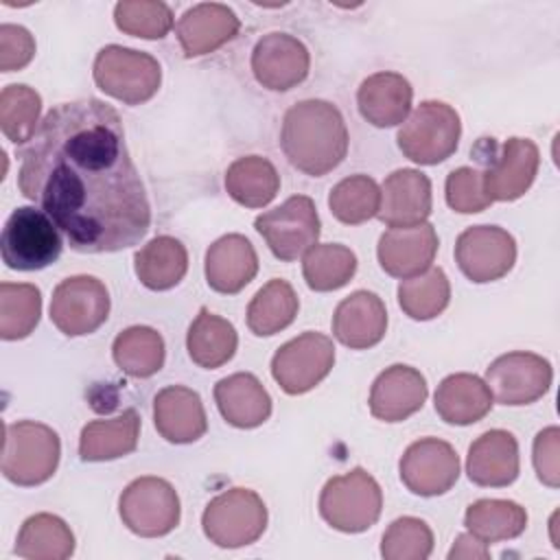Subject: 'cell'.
Listing matches in <instances>:
<instances>
[{"mask_svg": "<svg viewBox=\"0 0 560 560\" xmlns=\"http://www.w3.org/2000/svg\"><path fill=\"white\" fill-rule=\"evenodd\" d=\"M35 57L33 35L18 24L0 26V70L13 72L22 70Z\"/></svg>", "mask_w": 560, "mask_h": 560, "instance_id": "obj_45", "label": "cell"}, {"mask_svg": "<svg viewBox=\"0 0 560 560\" xmlns=\"http://www.w3.org/2000/svg\"><path fill=\"white\" fill-rule=\"evenodd\" d=\"M438 254V232L431 223L411 228H389L381 234L376 256L385 273L394 278H413L427 271Z\"/></svg>", "mask_w": 560, "mask_h": 560, "instance_id": "obj_18", "label": "cell"}, {"mask_svg": "<svg viewBox=\"0 0 560 560\" xmlns=\"http://www.w3.org/2000/svg\"><path fill=\"white\" fill-rule=\"evenodd\" d=\"M553 381L547 359L534 352H508L486 368V385L501 405L518 407L542 398Z\"/></svg>", "mask_w": 560, "mask_h": 560, "instance_id": "obj_13", "label": "cell"}, {"mask_svg": "<svg viewBox=\"0 0 560 560\" xmlns=\"http://www.w3.org/2000/svg\"><path fill=\"white\" fill-rule=\"evenodd\" d=\"M153 422L171 444H190L208 431V418L199 394L184 385H168L153 398Z\"/></svg>", "mask_w": 560, "mask_h": 560, "instance_id": "obj_22", "label": "cell"}, {"mask_svg": "<svg viewBox=\"0 0 560 560\" xmlns=\"http://www.w3.org/2000/svg\"><path fill=\"white\" fill-rule=\"evenodd\" d=\"M280 147L298 171L322 177L337 168L348 153V127L337 105L306 98L291 105L282 118Z\"/></svg>", "mask_w": 560, "mask_h": 560, "instance_id": "obj_2", "label": "cell"}, {"mask_svg": "<svg viewBox=\"0 0 560 560\" xmlns=\"http://www.w3.org/2000/svg\"><path fill=\"white\" fill-rule=\"evenodd\" d=\"M203 271L212 291L225 295L238 293L258 271L256 249L243 234H225L208 247Z\"/></svg>", "mask_w": 560, "mask_h": 560, "instance_id": "obj_25", "label": "cell"}, {"mask_svg": "<svg viewBox=\"0 0 560 560\" xmlns=\"http://www.w3.org/2000/svg\"><path fill=\"white\" fill-rule=\"evenodd\" d=\"M225 190L245 208H262L278 195L280 175L267 158L245 155L228 166Z\"/></svg>", "mask_w": 560, "mask_h": 560, "instance_id": "obj_32", "label": "cell"}, {"mask_svg": "<svg viewBox=\"0 0 560 560\" xmlns=\"http://www.w3.org/2000/svg\"><path fill=\"white\" fill-rule=\"evenodd\" d=\"M61 457L59 435L42 422L20 420L4 427L2 475L15 486H39L48 481Z\"/></svg>", "mask_w": 560, "mask_h": 560, "instance_id": "obj_3", "label": "cell"}, {"mask_svg": "<svg viewBox=\"0 0 560 560\" xmlns=\"http://www.w3.org/2000/svg\"><path fill=\"white\" fill-rule=\"evenodd\" d=\"M138 280L151 291H168L188 271V252L173 236H155L133 256Z\"/></svg>", "mask_w": 560, "mask_h": 560, "instance_id": "obj_30", "label": "cell"}, {"mask_svg": "<svg viewBox=\"0 0 560 560\" xmlns=\"http://www.w3.org/2000/svg\"><path fill=\"white\" fill-rule=\"evenodd\" d=\"M241 20L221 2H201L182 13L175 24V35L188 59L214 52L236 37Z\"/></svg>", "mask_w": 560, "mask_h": 560, "instance_id": "obj_21", "label": "cell"}, {"mask_svg": "<svg viewBox=\"0 0 560 560\" xmlns=\"http://www.w3.org/2000/svg\"><path fill=\"white\" fill-rule=\"evenodd\" d=\"M451 300V282L440 267H429L427 271L405 278L398 284V304L411 319L427 322L438 317Z\"/></svg>", "mask_w": 560, "mask_h": 560, "instance_id": "obj_38", "label": "cell"}, {"mask_svg": "<svg viewBox=\"0 0 560 560\" xmlns=\"http://www.w3.org/2000/svg\"><path fill=\"white\" fill-rule=\"evenodd\" d=\"M214 402L223 420L236 429H254L269 420L271 398L249 372H236L214 385Z\"/></svg>", "mask_w": 560, "mask_h": 560, "instance_id": "obj_27", "label": "cell"}, {"mask_svg": "<svg viewBox=\"0 0 560 560\" xmlns=\"http://www.w3.org/2000/svg\"><path fill=\"white\" fill-rule=\"evenodd\" d=\"M455 260L468 280L494 282L514 267L516 241L499 225H472L457 236Z\"/></svg>", "mask_w": 560, "mask_h": 560, "instance_id": "obj_14", "label": "cell"}, {"mask_svg": "<svg viewBox=\"0 0 560 560\" xmlns=\"http://www.w3.org/2000/svg\"><path fill=\"white\" fill-rule=\"evenodd\" d=\"M140 438V416L125 409L116 418L92 420L81 429L79 455L83 462H109L136 451Z\"/></svg>", "mask_w": 560, "mask_h": 560, "instance_id": "obj_28", "label": "cell"}, {"mask_svg": "<svg viewBox=\"0 0 560 560\" xmlns=\"http://www.w3.org/2000/svg\"><path fill=\"white\" fill-rule=\"evenodd\" d=\"M446 203L462 214L486 210L492 201L483 188V173L479 168L459 166L446 177Z\"/></svg>", "mask_w": 560, "mask_h": 560, "instance_id": "obj_44", "label": "cell"}, {"mask_svg": "<svg viewBox=\"0 0 560 560\" xmlns=\"http://www.w3.org/2000/svg\"><path fill=\"white\" fill-rule=\"evenodd\" d=\"M114 22L127 35L162 39L173 28V11L160 0H122L114 7Z\"/></svg>", "mask_w": 560, "mask_h": 560, "instance_id": "obj_42", "label": "cell"}, {"mask_svg": "<svg viewBox=\"0 0 560 560\" xmlns=\"http://www.w3.org/2000/svg\"><path fill=\"white\" fill-rule=\"evenodd\" d=\"M210 542L236 549L256 542L267 527V508L249 488H230L217 494L201 516Z\"/></svg>", "mask_w": 560, "mask_h": 560, "instance_id": "obj_8", "label": "cell"}, {"mask_svg": "<svg viewBox=\"0 0 560 560\" xmlns=\"http://www.w3.org/2000/svg\"><path fill=\"white\" fill-rule=\"evenodd\" d=\"M13 551L28 560H66L74 551V534L55 514H33L22 523Z\"/></svg>", "mask_w": 560, "mask_h": 560, "instance_id": "obj_33", "label": "cell"}, {"mask_svg": "<svg viewBox=\"0 0 560 560\" xmlns=\"http://www.w3.org/2000/svg\"><path fill=\"white\" fill-rule=\"evenodd\" d=\"M330 212L346 225H359L378 214L381 188L368 175H350L332 186L328 197Z\"/></svg>", "mask_w": 560, "mask_h": 560, "instance_id": "obj_40", "label": "cell"}, {"mask_svg": "<svg viewBox=\"0 0 560 560\" xmlns=\"http://www.w3.org/2000/svg\"><path fill=\"white\" fill-rule=\"evenodd\" d=\"M164 339L149 326L125 328L112 343V357L116 365L133 376L149 378L164 365Z\"/></svg>", "mask_w": 560, "mask_h": 560, "instance_id": "obj_35", "label": "cell"}, {"mask_svg": "<svg viewBox=\"0 0 560 560\" xmlns=\"http://www.w3.org/2000/svg\"><path fill=\"white\" fill-rule=\"evenodd\" d=\"M383 510V492L376 479L361 466L330 477L319 494L322 518L346 534L370 529Z\"/></svg>", "mask_w": 560, "mask_h": 560, "instance_id": "obj_4", "label": "cell"}, {"mask_svg": "<svg viewBox=\"0 0 560 560\" xmlns=\"http://www.w3.org/2000/svg\"><path fill=\"white\" fill-rule=\"evenodd\" d=\"M18 186L83 254L127 249L151 225L122 120L101 98L59 103L44 116L22 151Z\"/></svg>", "mask_w": 560, "mask_h": 560, "instance_id": "obj_1", "label": "cell"}, {"mask_svg": "<svg viewBox=\"0 0 560 560\" xmlns=\"http://www.w3.org/2000/svg\"><path fill=\"white\" fill-rule=\"evenodd\" d=\"M254 228L273 256L287 262L304 256V252L319 238L317 208L306 195H293L278 208L258 214Z\"/></svg>", "mask_w": 560, "mask_h": 560, "instance_id": "obj_10", "label": "cell"}, {"mask_svg": "<svg viewBox=\"0 0 560 560\" xmlns=\"http://www.w3.org/2000/svg\"><path fill=\"white\" fill-rule=\"evenodd\" d=\"M238 346V335L234 326L221 315L201 308L192 319L186 335V350L192 363L206 370H217L228 363Z\"/></svg>", "mask_w": 560, "mask_h": 560, "instance_id": "obj_31", "label": "cell"}, {"mask_svg": "<svg viewBox=\"0 0 560 560\" xmlns=\"http://www.w3.org/2000/svg\"><path fill=\"white\" fill-rule=\"evenodd\" d=\"M42 315V293L35 284H0V337L18 341L28 337Z\"/></svg>", "mask_w": 560, "mask_h": 560, "instance_id": "obj_39", "label": "cell"}, {"mask_svg": "<svg viewBox=\"0 0 560 560\" xmlns=\"http://www.w3.org/2000/svg\"><path fill=\"white\" fill-rule=\"evenodd\" d=\"M490 551L486 547L483 540H479L477 536H472L470 532L468 534H459L455 538V545L451 547L448 551V558L451 560H477V558H488Z\"/></svg>", "mask_w": 560, "mask_h": 560, "instance_id": "obj_47", "label": "cell"}, {"mask_svg": "<svg viewBox=\"0 0 560 560\" xmlns=\"http://www.w3.org/2000/svg\"><path fill=\"white\" fill-rule=\"evenodd\" d=\"M413 88L398 72H374L357 90L361 116L374 127H394L407 120L411 112Z\"/></svg>", "mask_w": 560, "mask_h": 560, "instance_id": "obj_26", "label": "cell"}, {"mask_svg": "<svg viewBox=\"0 0 560 560\" xmlns=\"http://www.w3.org/2000/svg\"><path fill=\"white\" fill-rule=\"evenodd\" d=\"M464 525L472 536L488 542L510 540L525 532L527 512L516 501L479 499L466 508Z\"/></svg>", "mask_w": 560, "mask_h": 560, "instance_id": "obj_34", "label": "cell"}, {"mask_svg": "<svg viewBox=\"0 0 560 560\" xmlns=\"http://www.w3.org/2000/svg\"><path fill=\"white\" fill-rule=\"evenodd\" d=\"M427 381L411 365H389L370 389V413L383 422H400L422 409L427 400Z\"/></svg>", "mask_w": 560, "mask_h": 560, "instance_id": "obj_20", "label": "cell"}, {"mask_svg": "<svg viewBox=\"0 0 560 560\" xmlns=\"http://www.w3.org/2000/svg\"><path fill=\"white\" fill-rule=\"evenodd\" d=\"M94 83L125 105H140L155 96L162 83V68L149 52L109 44L94 57Z\"/></svg>", "mask_w": 560, "mask_h": 560, "instance_id": "obj_6", "label": "cell"}, {"mask_svg": "<svg viewBox=\"0 0 560 560\" xmlns=\"http://www.w3.org/2000/svg\"><path fill=\"white\" fill-rule=\"evenodd\" d=\"M357 271V256L350 247L339 243L313 245L304 252L302 273L308 289L326 293L346 287Z\"/></svg>", "mask_w": 560, "mask_h": 560, "instance_id": "obj_37", "label": "cell"}, {"mask_svg": "<svg viewBox=\"0 0 560 560\" xmlns=\"http://www.w3.org/2000/svg\"><path fill=\"white\" fill-rule=\"evenodd\" d=\"M431 182L416 168H398L381 188L378 219L389 228L420 225L431 214Z\"/></svg>", "mask_w": 560, "mask_h": 560, "instance_id": "obj_19", "label": "cell"}, {"mask_svg": "<svg viewBox=\"0 0 560 560\" xmlns=\"http://www.w3.org/2000/svg\"><path fill=\"white\" fill-rule=\"evenodd\" d=\"M433 551L431 527L416 516L396 518L383 534L381 556L385 560H424Z\"/></svg>", "mask_w": 560, "mask_h": 560, "instance_id": "obj_43", "label": "cell"}, {"mask_svg": "<svg viewBox=\"0 0 560 560\" xmlns=\"http://www.w3.org/2000/svg\"><path fill=\"white\" fill-rule=\"evenodd\" d=\"M538 166L540 153L529 138H508L483 173L486 195L490 201H514L523 197L534 184Z\"/></svg>", "mask_w": 560, "mask_h": 560, "instance_id": "obj_17", "label": "cell"}, {"mask_svg": "<svg viewBox=\"0 0 560 560\" xmlns=\"http://www.w3.org/2000/svg\"><path fill=\"white\" fill-rule=\"evenodd\" d=\"M109 315V293L94 276H72L61 280L50 300V322L68 337L90 335Z\"/></svg>", "mask_w": 560, "mask_h": 560, "instance_id": "obj_12", "label": "cell"}, {"mask_svg": "<svg viewBox=\"0 0 560 560\" xmlns=\"http://www.w3.org/2000/svg\"><path fill=\"white\" fill-rule=\"evenodd\" d=\"M61 247L63 241L55 221L33 206L15 208L2 228L0 252L9 269H44L59 258Z\"/></svg>", "mask_w": 560, "mask_h": 560, "instance_id": "obj_5", "label": "cell"}, {"mask_svg": "<svg viewBox=\"0 0 560 560\" xmlns=\"http://www.w3.org/2000/svg\"><path fill=\"white\" fill-rule=\"evenodd\" d=\"M387 330V311L372 291H354L343 298L332 315V335L352 350L376 346Z\"/></svg>", "mask_w": 560, "mask_h": 560, "instance_id": "obj_23", "label": "cell"}, {"mask_svg": "<svg viewBox=\"0 0 560 560\" xmlns=\"http://www.w3.org/2000/svg\"><path fill=\"white\" fill-rule=\"evenodd\" d=\"M459 114L442 101H422L398 129V149L416 164L433 166L451 158L459 144Z\"/></svg>", "mask_w": 560, "mask_h": 560, "instance_id": "obj_7", "label": "cell"}, {"mask_svg": "<svg viewBox=\"0 0 560 560\" xmlns=\"http://www.w3.org/2000/svg\"><path fill=\"white\" fill-rule=\"evenodd\" d=\"M308 48L289 33H267L252 50L256 81L273 92H287L308 77Z\"/></svg>", "mask_w": 560, "mask_h": 560, "instance_id": "obj_16", "label": "cell"}, {"mask_svg": "<svg viewBox=\"0 0 560 560\" xmlns=\"http://www.w3.org/2000/svg\"><path fill=\"white\" fill-rule=\"evenodd\" d=\"M492 409V394L475 374L457 372L446 376L435 389V411L448 424L479 422Z\"/></svg>", "mask_w": 560, "mask_h": 560, "instance_id": "obj_29", "label": "cell"}, {"mask_svg": "<svg viewBox=\"0 0 560 560\" xmlns=\"http://www.w3.org/2000/svg\"><path fill=\"white\" fill-rule=\"evenodd\" d=\"M335 365V346L322 332H302L278 348L271 359V376L282 392L298 396L319 385Z\"/></svg>", "mask_w": 560, "mask_h": 560, "instance_id": "obj_11", "label": "cell"}, {"mask_svg": "<svg viewBox=\"0 0 560 560\" xmlns=\"http://www.w3.org/2000/svg\"><path fill=\"white\" fill-rule=\"evenodd\" d=\"M398 470L407 490L418 497H438L455 486L459 477V457L448 442L422 438L407 446Z\"/></svg>", "mask_w": 560, "mask_h": 560, "instance_id": "obj_15", "label": "cell"}, {"mask_svg": "<svg viewBox=\"0 0 560 560\" xmlns=\"http://www.w3.org/2000/svg\"><path fill=\"white\" fill-rule=\"evenodd\" d=\"M468 479L483 488H503L518 477V444L510 431L490 429L468 448Z\"/></svg>", "mask_w": 560, "mask_h": 560, "instance_id": "obj_24", "label": "cell"}, {"mask_svg": "<svg viewBox=\"0 0 560 560\" xmlns=\"http://www.w3.org/2000/svg\"><path fill=\"white\" fill-rule=\"evenodd\" d=\"M300 302L287 280H269L247 306V326L258 337H271L284 330L298 315Z\"/></svg>", "mask_w": 560, "mask_h": 560, "instance_id": "obj_36", "label": "cell"}, {"mask_svg": "<svg viewBox=\"0 0 560 560\" xmlns=\"http://www.w3.org/2000/svg\"><path fill=\"white\" fill-rule=\"evenodd\" d=\"M534 468L538 479L549 486H560V429L547 427L534 440Z\"/></svg>", "mask_w": 560, "mask_h": 560, "instance_id": "obj_46", "label": "cell"}, {"mask_svg": "<svg viewBox=\"0 0 560 560\" xmlns=\"http://www.w3.org/2000/svg\"><path fill=\"white\" fill-rule=\"evenodd\" d=\"M42 96L24 85L11 83L0 92V127L13 144L31 142L37 131Z\"/></svg>", "mask_w": 560, "mask_h": 560, "instance_id": "obj_41", "label": "cell"}, {"mask_svg": "<svg viewBox=\"0 0 560 560\" xmlns=\"http://www.w3.org/2000/svg\"><path fill=\"white\" fill-rule=\"evenodd\" d=\"M118 512L129 532L142 538L171 534L179 523V497L162 477H138L120 494Z\"/></svg>", "mask_w": 560, "mask_h": 560, "instance_id": "obj_9", "label": "cell"}]
</instances>
